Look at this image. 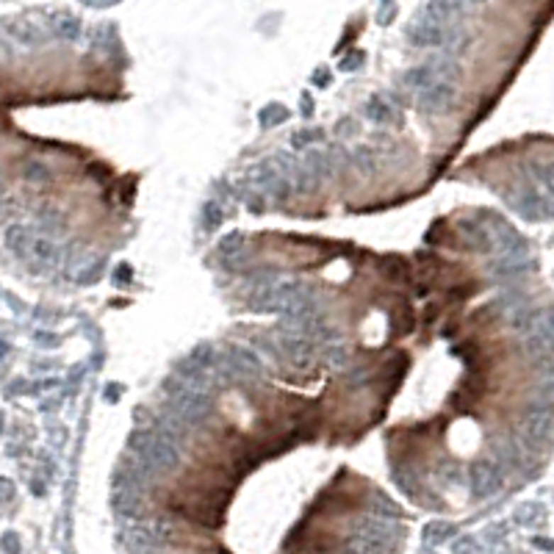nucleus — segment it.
I'll return each instance as SVG.
<instances>
[{"label":"nucleus","instance_id":"nucleus-1","mask_svg":"<svg viewBox=\"0 0 554 554\" xmlns=\"http://www.w3.org/2000/svg\"><path fill=\"white\" fill-rule=\"evenodd\" d=\"M170 408L175 410L189 427H197L205 416L211 413V397H208V391H203V388H194L189 382H180L175 391H172Z\"/></svg>","mask_w":554,"mask_h":554},{"label":"nucleus","instance_id":"nucleus-2","mask_svg":"<svg viewBox=\"0 0 554 554\" xmlns=\"http://www.w3.org/2000/svg\"><path fill=\"white\" fill-rule=\"evenodd\" d=\"M142 458L147 466L153 468V474H170L180 466V443L172 438L161 436V433H153L147 441L145 452L136 455Z\"/></svg>","mask_w":554,"mask_h":554},{"label":"nucleus","instance_id":"nucleus-3","mask_svg":"<svg viewBox=\"0 0 554 554\" xmlns=\"http://www.w3.org/2000/svg\"><path fill=\"white\" fill-rule=\"evenodd\" d=\"M524 347L535 358H552L554 352V311H538L524 333Z\"/></svg>","mask_w":554,"mask_h":554},{"label":"nucleus","instance_id":"nucleus-4","mask_svg":"<svg viewBox=\"0 0 554 554\" xmlns=\"http://www.w3.org/2000/svg\"><path fill=\"white\" fill-rule=\"evenodd\" d=\"M449 28L452 26H443V23L433 20L427 11H421V14H416L408 23L405 33H408V39L416 48H443Z\"/></svg>","mask_w":554,"mask_h":554},{"label":"nucleus","instance_id":"nucleus-5","mask_svg":"<svg viewBox=\"0 0 554 554\" xmlns=\"http://www.w3.org/2000/svg\"><path fill=\"white\" fill-rule=\"evenodd\" d=\"M468 482H471V494L477 499H488V496H494L502 488L504 477H502V468L496 466L494 460H477L471 466Z\"/></svg>","mask_w":554,"mask_h":554},{"label":"nucleus","instance_id":"nucleus-6","mask_svg":"<svg viewBox=\"0 0 554 554\" xmlns=\"http://www.w3.org/2000/svg\"><path fill=\"white\" fill-rule=\"evenodd\" d=\"M222 366H225V375H231V377H258L263 372L258 355L250 352L247 347H231Z\"/></svg>","mask_w":554,"mask_h":554},{"label":"nucleus","instance_id":"nucleus-7","mask_svg":"<svg viewBox=\"0 0 554 554\" xmlns=\"http://www.w3.org/2000/svg\"><path fill=\"white\" fill-rule=\"evenodd\" d=\"M554 421L552 405H532L526 410L524 421H521V436L526 438V443H541L549 436Z\"/></svg>","mask_w":554,"mask_h":554},{"label":"nucleus","instance_id":"nucleus-8","mask_svg":"<svg viewBox=\"0 0 554 554\" xmlns=\"http://www.w3.org/2000/svg\"><path fill=\"white\" fill-rule=\"evenodd\" d=\"M20 258H26V261H31L39 269H53L59 263V247L50 238H45V236L31 233L23 253H20Z\"/></svg>","mask_w":554,"mask_h":554},{"label":"nucleus","instance_id":"nucleus-9","mask_svg":"<svg viewBox=\"0 0 554 554\" xmlns=\"http://www.w3.org/2000/svg\"><path fill=\"white\" fill-rule=\"evenodd\" d=\"M455 100V84L449 81H436L433 87H427L424 92H419V100L416 106L424 111V114H441L452 106Z\"/></svg>","mask_w":554,"mask_h":554},{"label":"nucleus","instance_id":"nucleus-10","mask_svg":"<svg viewBox=\"0 0 554 554\" xmlns=\"http://www.w3.org/2000/svg\"><path fill=\"white\" fill-rule=\"evenodd\" d=\"M280 344H283V350L292 355V360L297 366H308V360L314 358V341L308 336H302V333H292V330L283 333Z\"/></svg>","mask_w":554,"mask_h":554},{"label":"nucleus","instance_id":"nucleus-11","mask_svg":"<svg viewBox=\"0 0 554 554\" xmlns=\"http://www.w3.org/2000/svg\"><path fill=\"white\" fill-rule=\"evenodd\" d=\"M466 0H430L427 3V14L438 20V23H443V26H455L460 17H463V11H466Z\"/></svg>","mask_w":554,"mask_h":554},{"label":"nucleus","instance_id":"nucleus-12","mask_svg":"<svg viewBox=\"0 0 554 554\" xmlns=\"http://www.w3.org/2000/svg\"><path fill=\"white\" fill-rule=\"evenodd\" d=\"M516 208H519V214H521L524 219H541V216L546 214V205H543V200L538 197V192H532V189H524V192L519 194Z\"/></svg>","mask_w":554,"mask_h":554},{"label":"nucleus","instance_id":"nucleus-13","mask_svg":"<svg viewBox=\"0 0 554 554\" xmlns=\"http://www.w3.org/2000/svg\"><path fill=\"white\" fill-rule=\"evenodd\" d=\"M436 81H441L436 72H433V67L430 64H424V67H416V70H410L405 72V87L416 89V92H424L427 87H433Z\"/></svg>","mask_w":554,"mask_h":554},{"label":"nucleus","instance_id":"nucleus-14","mask_svg":"<svg viewBox=\"0 0 554 554\" xmlns=\"http://www.w3.org/2000/svg\"><path fill=\"white\" fill-rule=\"evenodd\" d=\"M28 236H31L28 228L14 225V228H9V231H6V247H9L14 255H20V253H23V247H26V241H28Z\"/></svg>","mask_w":554,"mask_h":554},{"label":"nucleus","instance_id":"nucleus-15","mask_svg":"<svg viewBox=\"0 0 554 554\" xmlns=\"http://www.w3.org/2000/svg\"><path fill=\"white\" fill-rule=\"evenodd\" d=\"M203 222H205V231H216V228H222V222H225V214H222V205L219 203H205L203 205Z\"/></svg>","mask_w":554,"mask_h":554},{"label":"nucleus","instance_id":"nucleus-16","mask_svg":"<svg viewBox=\"0 0 554 554\" xmlns=\"http://www.w3.org/2000/svg\"><path fill=\"white\" fill-rule=\"evenodd\" d=\"M366 117L375 119V122H385V119H391V106L382 97H372L366 103Z\"/></svg>","mask_w":554,"mask_h":554},{"label":"nucleus","instance_id":"nucleus-17","mask_svg":"<svg viewBox=\"0 0 554 554\" xmlns=\"http://www.w3.org/2000/svg\"><path fill=\"white\" fill-rule=\"evenodd\" d=\"M219 247H222V253H225V255H238V253L247 247V238H244L241 233H231V236H225V238H222V244H219Z\"/></svg>","mask_w":554,"mask_h":554},{"label":"nucleus","instance_id":"nucleus-18","mask_svg":"<svg viewBox=\"0 0 554 554\" xmlns=\"http://www.w3.org/2000/svg\"><path fill=\"white\" fill-rule=\"evenodd\" d=\"M324 358H327V363H333V366H344L347 358H350V352H347L344 344H327V347H324Z\"/></svg>","mask_w":554,"mask_h":554},{"label":"nucleus","instance_id":"nucleus-19","mask_svg":"<svg viewBox=\"0 0 554 554\" xmlns=\"http://www.w3.org/2000/svg\"><path fill=\"white\" fill-rule=\"evenodd\" d=\"M355 161H358V167H363L366 172H372V170H375V153H372L369 147L355 150Z\"/></svg>","mask_w":554,"mask_h":554},{"label":"nucleus","instance_id":"nucleus-20","mask_svg":"<svg viewBox=\"0 0 554 554\" xmlns=\"http://www.w3.org/2000/svg\"><path fill=\"white\" fill-rule=\"evenodd\" d=\"M311 136H321V133H319V131H316V133H311V131H302V133H297V136H294V147L308 145V142H311Z\"/></svg>","mask_w":554,"mask_h":554},{"label":"nucleus","instance_id":"nucleus-21","mask_svg":"<svg viewBox=\"0 0 554 554\" xmlns=\"http://www.w3.org/2000/svg\"><path fill=\"white\" fill-rule=\"evenodd\" d=\"M61 33L64 36H75L78 33V23L75 20H61Z\"/></svg>","mask_w":554,"mask_h":554},{"label":"nucleus","instance_id":"nucleus-22","mask_svg":"<svg viewBox=\"0 0 554 554\" xmlns=\"http://www.w3.org/2000/svg\"><path fill=\"white\" fill-rule=\"evenodd\" d=\"M468 6H474V3H485V0H466Z\"/></svg>","mask_w":554,"mask_h":554}]
</instances>
